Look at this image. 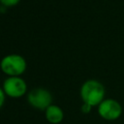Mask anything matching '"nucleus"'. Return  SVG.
Returning <instances> with one entry per match:
<instances>
[{
  "label": "nucleus",
  "instance_id": "1",
  "mask_svg": "<svg viewBox=\"0 0 124 124\" xmlns=\"http://www.w3.org/2000/svg\"><path fill=\"white\" fill-rule=\"evenodd\" d=\"M79 94L82 102L93 108L98 107L105 99L106 89L101 81L97 79H87L82 83Z\"/></svg>",
  "mask_w": 124,
  "mask_h": 124
},
{
  "label": "nucleus",
  "instance_id": "2",
  "mask_svg": "<svg viewBox=\"0 0 124 124\" xmlns=\"http://www.w3.org/2000/svg\"><path fill=\"white\" fill-rule=\"evenodd\" d=\"M26 68V60L19 54L12 53L5 55L0 61V69L8 77H20Z\"/></svg>",
  "mask_w": 124,
  "mask_h": 124
},
{
  "label": "nucleus",
  "instance_id": "3",
  "mask_svg": "<svg viewBox=\"0 0 124 124\" xmlns=\"http://www.w3.org/2000/svg\"><path fill=\"white\" fill-rule=\"evenodd\" d=\"M122 106L120 103L111 98H105L97 107L98 114L107 121H114L122 114Z\"/></svg>",
  "mask_w": 124,
  "mask_h": 124
},
{
  "label": "nucleus",
  "instance_id": "4",
  "mask_svg": "<svg viewBox=\"0 0 124 124\" xmlns=\"http://www.w3.org/2000/svg\"><path fill=\"white\" fill-rule=\"evenodd\" d=\"M27 102L34 108L46 110L52 105V95L46 88H34L27 94Z\"/></svg>",
  "mask_w": 124,
  "mask_h": 124
},
{
  "label": "nucleus",
  "instance_id": "5",
  "mask_svg": "<svg viewBox=\"0 0 124 124\" xmlns=\"http://www.w3.org/2000/svg\"><path fill=\"white\" fill-rule=\"evenodd\" d=\"M6 96L10 98H20L27 91V84L20 77H8L2 86Z\"/></svg>",
  "mask_w": 124,
  "mask_h": 124
},
{
  "label": "nucleus",
  "instance_id": "6",
  "mask_svg": "<svg viewBox=\"0 0 124 124\" xmlns=\"http://www.w3.org/2000/svg\"><path fill=\"white\" fill-rule=\"evenodd\" d=\"M45 115L46 120L51 124H59L62 122L64 118V111L63 109L57 105H50L46 110Z\"/></svg>",
  "mask_w": 124,
  "mask_h": 124
},
{
  "label": "nucleus",
  "instance_id": "7",
  "mask_svg": "<svg viewBox=\"0 0 124 124\" xmlns=\"http://www.w3.org/2000/svg\"><path fill=\"white\" fill-rule=\"evenodd\" d=\"M20 0H0V3L5 7H14L16 6Z\"/></svg>",
  "mask_w": 124,
  "mask_h": 124
},
{
  "label": "nucleus",
  "instance_id": "8",
  "mask_svg": "<svg viewBox=\"0 0 124 124\" xmlns=\"http://www.w3.org/2000/svg\"><path fill=\"white\" fill-rule=\"evenodd\" d=\"M80 109H81V112H83V113H89L91 111V109H92V107L83 103L82 106H81V108H80Z\"/></svg>",
  "mask_w": 124,
  "mask_h": 124
},
{
  "label": "nucleus",
  "instance_id": "9",
  "mask_svg": "<svg viewBox=\"0 0 124 124\" xmlns=\"http://www.w3.org/2000/svg\"><path fill=\"white\" fill-rule=\"evenodd\" d=\"M5 98H6V94L3 90V88L0 87V108L3 107V105L5 103Z\"/></svg>",
  "mask_w": 124,
  "mask_h": 124
}]
</instances>
